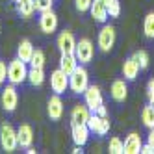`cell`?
Wrapping results in <instances>:
<instances>
[{"label": "cell", "instance_id": "6da1fadb", "mask_svg": "<svg viewBox=\"0 0 154 154\" xmlns=\"http://www.w3.org/2000/svg\"><path fill=\"white\" fill-rule=\"evenodd\" d=\"M89 85V72L84 65L80 63L71 74H69V89L76 95H84V91Z\"/></svg>", "mask_w": 154, "mask_h": 154}, {"label": "cell", "instance_id": "7a4b0ae2", "mask_svg": "<svg viewBox=\"0 0 154 154\" xmlns=\"http://www.w3.org/2000/svg\"><path fill=\"white\" fill-rule=\"evenodd\" d=\"M8 80L9 84L19 85L23 84L24 80H28V67H26V61H23L20 58H15L8 63Z\"/></svg>", "mask_w": 154, "mask_h": 154}, {"label": "cell", "instance_id": "3957f363", "mask_svg": "<svg viewBox=\"0 0 154 154\" xmlns=\"http://www.w3.org/2000/svg\"><path fill=\"white\" fill-rule=\"evenodd\" d=\"M0 147H2L6 152H15L19 147L17 141V130L11 125H2L0 126Z\"/></svg>", "mask_w": 154, "mask_h": 154}, {"label": "cell", "instance_id": "277c9868", "mask_svg": "<svg viewBox=\"0 0 154 154\" xmlns=\"http://www.w3.org/2000/svg\"><path fill=\"white\" fill-rule=\"evenodd\" d=\"M93 54H95V45H93V41L91 39H80V41H76V47H74V56L76 60H78V63L85 65V63H89L93 60Z\"/></svg>", "mask_w": 154, "mask_h": 154}, {"label": "cell", "instance_id": "5b68a950", "mask_svg": "<svg viewBox=\"0 0 154 154\" xmlns=\"http://www.w3.org/2000/svg\"><path fill=\"white\" fill-rule=\"evenodd\" d=\"M115 41H117V32L112 24H104L102 30L98 32V48H100L102 52H109L113 47H115Z\"/></svg>", "mask_w": 154, "mask_h": 154}, {"label": "cell", "instance_id": "8992f818", "mask_svg": "<svg viewBox=\"0 0 154 154\" xmlns=\"http://www.w3.org/2000/svg\"><path fill=\"white\" fill-rule=\"evenodd\" d=\"M87 126H89L91 132H95L97 136H106L109 128H112V123H109V117L108 115H98L95 112H91L89 119H87Z\"/></svg>", "mask_w": 154, "mask_h": 154}, {"label": "cell", "instance_id": "52a82bcc", "mask_svg": "<svg viewBox=\"0 0 154 154\" xmlns=\"http://www.w3.org/2000/svg\"><path fill=\"white\" fill-rule=\"evenodd\" d=\"M50 89L56 93V95H61L69 89V74L61 71V69H56L50 72Z\"/></svg>", "mask_w": 154, "mask_h": 154}, {"label": "cell", "instance_id": "ba28073f", "mask_svg": "<svg viewBox=\"0 0 154 154\" xmlns=\"http://www.w3.org/2000/svg\"><path fill=\"white\" fill-rule=\"evenodd\" d=\"M84 102L87 104V108L91 112H97V108L104 104V97H102V91L98 85H87V89L84 91Z\"/></svg>", "mask_w": 154, "mask_h": 154}, {"label": "cell", "instance_id": "9c48e42d", "mask_svg": "<svg viewBox=\"0 0 154 154\" xmlns=\"http://www.w3.org/2000/svg\"><path fill=\"white\" fill-rule=\"evenodd\" d=\"M0 104H2V108L6 109V112H15V108L19 104V93L15 89L13 84L6 85L2 89V97H0Z\"/></svg>", "mask_w": 154, "mask_h": 154}, {"label": "cell", "instance_id": "30bf717a", "mask_svg": "<svg viewBox=\"0 0 154 154\" xmlns=\"http://www.w3.org/2000/svg\"><path fill=\"white\" fill-rule=\"evenodd\" d=\"M58 24H60V20H58V15L52 11V9H48V11H43L41 17H39V28L43 34H54V32L58 30Z\"/></svg>", "mask_w": 154, "mask_h": 154}, {"label": "cell", "instance_id": "8fae6325", "mask_svg": "<svg viewBox=\"0 0 154 154\" xmlns=\"http://www.w3.org/2000/svg\"><path fill=\"white\" fill-rule=\"evenodd\" d=\"M89 134H91V130L85 123H71V136H72L74 145L84 147L89 141Z\"/></svg>", "mask_w": 154, "mask_h": 154}, {"label": "cell", "instance_id": "7c38bea8", "mask_svg": "<svg viewBox=\"0 0 154 154\" xmlns=\"http://www.w3.org/2000/svg\"><path fill=\"white\" fill-rule=\"evenodd\" d=\"M56 45H58V48H60L61 54H74V47H76L74 34H72L71 30L60 32V35L56 39Z\"/></svg>", "mask_w": 154, "mask_h": 154}, {"label": "cell", "instance_id": "4fadbf2b", "mask_svg": "<svg viewBox=\"0 0 154 154\" xmlns=\"http://www.w3.org/2000/svg\"><path fill=\"white\" fill-rule=\"evenodd\" d=\"M47 113L50 117V121H60L63 117V100L60 98V95L54 93L48 102H47Z\"/></svg>", "mask_w": 154, "mask_h": 154}, {"label": "cell", "instance_id": "5bb4252c", "mask_svg": "<svg viewBox=\"0 0 154 154\" xmlns=\"http://www.w3.org/2000/svg\"><path fill=\"white\" fill-rule=\"evenodd\" d=\"M17 141H19V147L28 149L34 145V128L30 125H20L17 128Z\"/></svg>", "mask_w": 154, "mask_h": 154}, {"label": "cell", "instance_id": "9a60e30c", "mask_svg": "<svg viewBox=\"0 0 154 154\" xmlns=\"http://www.w3.org/2000/svg\"><path fill=\"white\" fill-rule=\"evenodd\" d=\"M89 13L93 17V20H97V23H100L104 24L106 20H108V6L102 2V0H93L91 2V8H89Z\"/></svg>", "mask_w": 154, "mask_h": 154}, {"label": "cell", "instance_id": "2e32d148", "mask_svg": "<svg viewBox=\"0 0 154 154\" xmlns=\"http://www.w3.org/2000/svg\"><path fill=\"white\" fill-rule=\"evenodd\" d=\"M143 147V139L137 132H130L125 137V154H139Z\"/></svg>", "mask_w": 154, "mask_h": 154}, {"label": "cell", "instance_id": "e0dca14e", "mask_svg": "<svg viewBox=\"0 0 154 154\" xmlns=\"http://www.w3.org/2000/svg\"><path fill=\"white\" fill-rule=\"evenodd\" d=\"M109 95L115 102H125L126 97H128V85H126V80H115L109 87Z\"/></svg>", "mask_w": 154, "mask_h": 154}, {"label": "cell", "instance_id": "ac0fdd59", "mask_svg": "<svg viewBox=\"0 0 154 154\" xmlns=\"http://www.w3.org/2000/svg\"><path fill=\"white\" fill-rule=\"evenodd\" d=\"M91 115V109L87 108V104H74V108L71 109V123H85Z\"/></svg>", "mask_w": 154, "mask_h": 154}, {"label": "cell", "instance_id": "d6986e66", "mask_svg": "<svg viewBox=\"0 0 154 154\" xmlns=\"http://www.w3.org/2000/svg\"><path fill=\"white\" fill-rule=\"evenodd\" d=\"M139 71H141V67H139V63L134 60V56H130V58L125 60V63H123V76H125V80H136Z\"/></svg>", "mask_w": 154, "mask_h": 154}, {"label": "cell", "instance_id": "ffe728a7", "mask_svg": "<svg viewBox=\"0 0 154 154\" xmlns=\"http://www.w3.org/2000/svg\"><path fill=\"white\" fill-rule=\"evenodd\" d=\"M34 45H32V41L30 39H23L19 43V47H17V58H20L23 61H30V58H32V54H34Z\"/></svg>", "mask_w": 154, "mask_h": 154}, {"label": "cell", "instance_id": "44dd1931", "mask_svg": "<svg viewBox=\"0 0 154 154\" xmlns=\"http://www.w3.org/2000/svg\"><path fill=\"white\" fill-rule=\"evenodd\" d=\"M76 67H78V60H76L74 54H61L60 56V69L61 71L71 74Z\"/></svg>", "mask_w": 154, "mask_h": 154}, {"label": "cell", "instance_id": "7402d4cb", "mask_svg": "<svg viewBox=\"0 0 154 154\" xmlns=\"http://www.w3.org/2000/svg\"><path fill=\"white\" fill-rule=\"evenodd\" d=\"M17 11L20 17H32V13L35 11V0H17Z\"/></svg>", "mask_w": 154, "mask_h": 154}, {"label": "cell", "instance_id": "603a6c76", "mask_svg": "<svg viewBox=\"0 0 154 154\" xmlns=\"http://www.w3.org/2000/svg\"><path fill=\"white\" fill-rule=\"evenodd\" d=\"M28 82L34 87H39L43 82H45V71L41 67H30L28 69Z\"/></svg>", "mask_w": 154, "mask_h": 154}, {"label": "cell", "instance_id": "cb8c5ba5", "mask_svg": "<svg viewBox=\"0 0 154 154\" xmlns=\"http://www.w3.org/2000/svg\"><path fill=\"white\" fill-rule=\"evenodd\" d=\"M141 123L147 130L154 128V106L152 104H147L145 108L141 109Z\"/></svg>", "mask_w": 154, "mask_h": 154}, {"label": "cell", "instance_id": "d4e9b609", "mask_svg": "<svg viewBox=\"0 0 154 154\" xmlns=\"http://www.w3.org/2000/svg\"><path fill=\"white\" fill-rule=\"evenodd\" d=\"M143 34L147 39H154V11L147 13L145 20H143Z\"/></svg>", "mask_w": 154, "mask_h": 154}, {"label": "cell", "instance_id": "484cf974", "mask_svg": "<svg viewBox=\"0 0 154 154\" xmlns=\"http://www.w3.org/2000/svg\"><path fill=\"white\" fill-rule=\"evenodd\" d=\"M108 152L109 154H125V141H121V137H112L108 143Z\"/></svg>", "mask_w": 154, "mask_h": 154}, {"label": "cell", "instance_id": "4316f807", "mask_svg": "<svg viewBox=\"0 0 154 154\" xmlns=\"http://www.w3.org/2000/svg\"><path fill=\"white\" fill-rule=\"evenodd\" d=\"M45 61H47V58H45V52L43 50H34V54H32V58H30V67H45Z\"/></svg>", "mask_w": 154, "mask_h": 154}, {"label": "cell", "instance_id": "83f0119b", "mask_svg": "<svg viewBox=\"0 0 154 154\" xmlns=\"http://www.w3.org/2000/svg\"><path fill=\"white\" fill-rule=\"evenodd\" d=\"M132 56H134V60H136V61L139 63V67H141V71L149 67V63H150V58H149V54H147V50H136L134 54H132Z\"/></svg>", "mask_w": 154, "mask_h": 154}, {"label": "cell", "instance_id": "f1b7e54d", "mask_svg": "<svg viewBox=\"0 0 154 154\" xmlns=\"http://www.w3.org/2000/svg\"><path fill=\"white\" fill-rule=\"evenodd\" d=\"M108 15L113 17V19H117L121 15V2L119 0H112V2L108 4Z\"/></svg>", "mask_w": 154, "mask_h": 154}, {"label": "cell", "instance_id": "f546056e", "mask_svg": "<svg viewBox=\"0 0 154 154\" xmlns=\"http://www.w3.org/2000/svg\"><path fill=\"white\" fill-rule=\"evenodd\" d=\"M54 6V0H35V11L43 13V11H48Z\"/></svg>", "mask_w": 154, "mask_h": 154}, {"label": "cell", "instance_id": "4dcf8cb0", "mask_svg": "<svg viewBox=\"0 0 154 154\" xmlns=\"http://www.w3.org/2000/svg\"><path fill=\"white\" fill-rule=\"evenodd\" d=\"M91 2L93 0H74V6H76V9H78L80 13H85V11H89Z\"/></svg>", "mask_w": 154, "mask_h": 154}, {"label": "cell", "instance_id": "1f68e13d", "mask_svg": "<svg viewBox=\"0 0 154 154\" xmlns=\"http://www.w3.org/2000/svg\"><path fill=\"white\" fill-rule=\"evenodd\" d=\"M147 100H149V104L154 106V78H150L147 84Z\"/></svg>", "mask_w": 154, "mask_h": 154}, {"label": "cell", "instance_id": "d6a6232c", "mask_svg": "<svg viewBox=\"0 0 154 154\" xmlns=\"http://www.w3.org/2000/svg\"><path fill=\"white\" fill-rule=\"evenodd\" d=\"M8 78V65L6 61H0V85H2Z\"/></svg>", "mask_w": 154, "mask_h": 154}, {"label": "cell", "instance_id": "836d02e7", "mask_svg": "<svg viewBox=\"0 0 154 154\" xmlns=\"http://www.w3.org/2000/svg\"><path fill=\"white\" fill-rule=\"evenodd\" d=\"M141 154H154V149L149 145V143H143V147H141Z\"/></svg>", "mask_w": 154, "mask_h": 154}, {"label": "cell", "instance_id": "e575fe53", "mask_svg": "<svg viewBox=\"0 0 154 154\" xmlns=\"http://www.w3.org/2000/svg\"><path fill=\"white\" fill-rule=\"evenodd\" d=\"M147 143L154 149V128H150V130H149V134H147Z\"/></svg>", "mask_w": 154, "mask_h": 154}, {"label": "cell", "instance_id": "d590c367", "mask_svg": "<svg viewBox=\"0 0 154 154\" xmlns=\"http://www.w3.org/2000/svg\"><path fill=\"white\" fill-rule=\"evenodd\" d=\"M95 113H98V115H102V117H104V115H108V109H106L104 104H100V106L97 108V112H95Z\"/></svg>", "mask_w": 154, "mask_h": 154}, {"label": "cell", "instance_id": "8d00e7d4", "mask_svg": "<svg viewBox=\"0 0 154 154\" xmlns=\"http://www.w3.org/2000/svg\"><path fill=\"white\" fill-rule=\"evenodd\" d=\"M28 154H35V149L34 147H28Z\"/></svg>", "mask_w": 154, "mask_h": 154}, {"label": "cell", "instance_id": "74e56055", "mask_svg": "<svg viewBox=\"0 0 154 154\" xmlns=\"http://www.w3.org/2000/svg\"><path fill=\"white\" fill-rule=\"evenodd\" d=\"M102 2H104V4H106V6H108V4H109V2H112V0H102Z\"/></svg>", "mask_w": 154, "mask_h": 154}, {"label": "cell", "instance_id": "f35d334b", "mask_svg": "<svg viewBox=\"0 0 154 154\" xmlns=\"http://www.w3.org/2000/svg\"><path fill=\"white\" fill-rule=\"evenodd\" d=\"M0 32H2V26H0Z\"/></svg>", "mask_w": 154, "mask_h": 154}, {"label": "cell", "instance_id": "ab89813d", "mask_svg": "<svg viewBox=\"0 0 154 154\" xmlns=\"http://www.w3.org/2000/svg\"><path fill=\"white\" fill-rule=\"evenodd\" d=\"M15 2H17V0H15Z\"/></svg>", "mask_w": 154, "mask_h": 154}]
</instances>
